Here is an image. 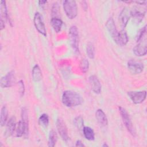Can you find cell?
Masks as SVG:
<instances>
[{"instance_id":"6da1fadb","label":"cell","mask_w":147,"mask_h":147,"mask_svg":"<svg viewBox=\"0 0 147 147\" xmlns=\"http://www.w3.org/2000/svg\"><path fill=\"white\" fill-rule=\"evenodd\" d=\"M61 101L66 107H74L81 105L83 103V98L75 91L65 90L62 94Z\"/></svg>"},{"instance_id":"7a4b0ae2","label":"cell","mask_w":147,"mask_h":147,"mask_svg":"<svg viewBox=\"0 0 147 147\" xmlns=\"http://www.w3.org/2000/svg\"><path fill=\"white\" fill-rule=\"evenodd\" d=\"M69 38L70 41L71 46L76 54L79 53V32L76 26L72 25L70 27L69 30Z\"/></svg>"},{"instance_id":"3957f363","label":"cell","mask_w":147,"mask_h":147,"mask_svg":"<svg viewBox=\"0 0 147 147\" xmlns=\"http://www.w3.org/2000/svg\"><path fill=\"white\" fill-rule=\"evenodd\" d=\"M118 109H119V111L121 114V118L122 119V121L126 129L130 133V134H131L133 136H136V132L134 127L133 126V123L132 122L129 113H127V111L125 108L121 106L119 107Z\"/></svg>"},{"instance_id":"277c9868","label":"cell","mask_w":147,"mask_h":147,"mask_svg":"<svg viewBox=\"0 0 147 147\" xmlns=\"http://www.w3.org/2000/svg\"><path fill=\"white\" fill-rule=\"evenodd\" d=\"M63 9L67 17L70 19H74L78 15V7L76 1L66 0L63 2Z\"/></svg>"},{"instance_id":"5b68a950","label":"cell","mask_w":147,"mask_h":147,"mask_svg":"<svg viewBox=\"0 0 147 147\" xmlns=\"http://www.w3.org/2000/svg\"><path fill=\"white\" fill-rule=\"evenodd\" d=\"M137 44L133 48V52L137 56H145L147 53L146 34L137 41Z\"/></svg>"},{"instance_id":"8992f818","label":"cell","mask_w":147,"mask_h":147,"mask_svg":"<svg viewBox=\"0 0 147 147\" xmlns=\"http://www.w3.org/2000/svg\"><path fill=\"white\" fill-rule=\"evenodd\" d=\"M127 95L133 103L140 104L146 99V91H130L127 92Z\"/></svg>"},{"instance_id":"52a82bcc","label":"cell","mask_w":147,"mask_h":147,"mask_svg":"<svg viewBox=\"0 0 147 147\" xmlns=\"http://www.w3.org/2000/svg\"><path fill=\"white\" fill-rule=\"evenodd\" d=\"M34 25L36 30L44 36H47V30L42 16L39 12H36L33 18Z\"/></svg>"},{"instance_id":"ba28073f","label":"cell","mask_w":147,"mask_h":147,"mask_svg":"<svg viewBox=\"0 0 147 147\" xmlns=\"http://www.w3.org/2000/svg\"><path fill=\"white\" fill-rule=\"evenodd\" d=\"M16 82V75L14 71H10L1 79L0 84L2 88H9L11 87Z\"/></svg>"},{"instance_id":"9c48e42d","label":"cell","mask_w":147,"mask_h":147,"mask_svg":"<svg viewBox=\"0 0 147 147\" xmlns=\"http://www.w3.org/2000/svg\"><path fill=\"white\" fill-rule=\"evenodd\" d=\"M56 127L57 131L61 139L65 142L69 140L68 131L67 126L64 121L61 118H58L56 121Z\"/></svg>"},{"instance_id":"30bf717a","label":"cell","mask_w":147,"mask_h":147,"mask_svg":"<svg viewBox=\"0 0 147 147\" xmlns=\"http://www.w3.org/2000/svg\"><path fill=\"white\" fill-rule=\"evenodd\" d=\"M127 66L130 72L134 75L140 74L143 71L144 68V66L142 63L134 60L128 61Z\"/></svg>"},{"instance_id":"8fae6325","label":"cell","mask_w":147,"mask_h":147,"mask_svg":"<svg viewBox=\"0 0 147 147\" xmlns=\"http://www.w3.org/2000/svg\"><path fill=\"white\" fill-rule=\"evenodd\" d=\"M88 82L92 91L96 94H99L101 92L102 86L99 80L96 75H91L88 78Z\"/></svg>"},{"instance_id":"7c38bea8","label":"cell","mask_w":147,"mask_h":147,"mask_svg":"<svg viewBox=\"0 0 147 147\" xmlns=\"http://www.w3.org/2000/svg\"><path fill=\"white\" fill-rule=\"evenodd\" d=\"M105 25L111 38L115 42L118 34V31L117 30L113 18L111 17L109 18L108 20L106 21Z\"/></svg>"},{"instance_id":"4fadbf2b","label":"cell","mask_w":147,"mask_h":147,"mask_svg":"<svg viewBox=\"0 0 147 147\" xmlns=\"http://www.w3.org/2000/svg\"><path fill=\"white\" fill-rule=\"evenodd\" d=\"M0 12H1V20L0 26L1 30H3L5 27V22L8 20V13L6 2L5 1H1L0 5Z\"/></svg>"},{"instance_id":"5bb4252c","label":"cell","mask_w":147,"mask_h":147,"mask_svg":"<svg viewBox=\"0 0 147 147\" xmlns=\"http://www.w3.org/2000/svg\"><path fill=\"white\" fill-rule=\"evenodd\" d=\"M130 11L129 8L124 7L121 11L119 16V21L122 28H125L131 17Z\"/></svg>"},{"instance_id":"9a60e30c","label":"cell","mask_w":147,"mask_h":147,"mask_svg":"<svg viewBox=\"0 0 147 147\" xmlns=\"http://www.w3.org/2000/svg\"><path fill=\"white\" fill-rule=\"evenodd\" d=\"M95 118L99 125L102 127H105L108 124L107 116L102 109H98L95 112Z\"/></svg>"},{"instance_id":"2e32d148","label":"cell","mask_w":147,"mask_h":147,"mask_svg":"<svg viewBox=\"0 0 147 147\" xmlns=\"http://www.w3.org/2000/svg\"><path fill=\"white\" fill-rule=\"evenodd\" d=\"M16 117L13 116L10 117L9 121L7 122L6 123V127L5 131V135L6 136L8 137L10 136L13 135L15 127L16 126Z\"/></svg>"},{"instance_id":"e0dca14e","label":"cell","mask_w":147,"mask_h":147,"mask_svg":"<svg viewBox=\"0 0 147 147\" xmlns=\"http://www.w3.org/2000/svg\"><path fill=\"white\" fill-rule=\"evenodd\" d=\"M129 41V37L125 30L122 29L118 32V34L115 42L120 46H125Z\"/></svg>"},{"instance_id":"ac0fdd59","label":"cell","mask_w":147,"mask_h":147,"mask_svg":"<svg viewBox=\"0 0 147 147\" xmlns=\"http://www.w3.org/2000/svg\"><path fill=\"white\" fill-rule=\"evenodd\" d=\"M131 17L133 18V21L135 23L139 24L141 22L145 15V11H141L136 9H134L130 11Z\"/></svg>"},{"instance_id":"d6986e66","label":"cell","mask_w":147,"mask_h":147,"mask_svg":"<svg viewBox=\"0 0 147 147\" xmlns=\"http://www.w3.org/2000/svg\"><path fill=\"white\" fill-rule=\"evenodd\" d=\"M51 24L54 31L56 33H59L61 31L63 22L58 17H53L51 20Z\"/></svg>"},{"instance_id":"ffe728a7","label":"cell","mask_w":147,"mask_h":147,"mask_svg":"<svg viewBox=\"0 0 147 147\" xmlns=\"http://www.w3.org/2000/svg\"><path fill=\"white\" fill-rule=\"evenodd\" d=\"M32 76L33 80L36 82H40L42 79V72L38 64H36L33 66L32 72Z\"/></svg>"},{"instance_id":"44dd1931","label":"cell","mask_w":147,"mask_h":147,"mask_svg":"<svg viewBox=\"0 0 147 147\" xmlns=\"http://www.w3.org/2000/svg\"><path fill=\"white\" fill-rule=\"evenodd\" d=\"M8 109L6 105H3L1 109L0 113V124L1 126H5L7 122Z\"/></svg>"},{"instance_id":"7402d4cb","label":"cell","mask_w":147,"mask_h":147,"mask_svg":"<svg viewBox=\"0 0 147 147\" xmlns=\"http://www.w3.org/2000/svg\"><path fill=\"white\" fill-rule=\"evenodd\" d=\"M82 130L84 137L87 140L93 141L95 140V133L91 127L89 126H84Z\"/></svg>"},{"instance_id":"603a6c76","label":"cell","mask_w":147,"mask_h":147,"mask_svg":"<svg viewBox=\"0 0 147 147\" xmlns=\"http://www.w3.org/2000/svg\"><path fill=\"white\" fill-rule=\"evenodd\" d=\"M57 140V135L56 132L52 130L50 131L48 137V146L49 147H53L55 146Z\"/></svg>"},{"instance_id":"cb8c5ba5","label":"cell","mask_w":147,"mask_h":147,"mask_svg":"<svg viewBox=\"0 0 147 147\" xmlns=\"http://www.w3.org/2000/svg\"><path fill=\"white\" fill-rule=\"evenodd\" d=\"M86 53L90 59H94L95 55V49L94 44L92 42H88L87 44L86 47Z\"/></svg>"},{"instance_id":"d4e9b609","label":"cell","mask_w":147,"mask_h":147,"mask_svg":"<svg viewBox=\"0 0 147 147\" xmlns=\"http://www.w3.org/2000/svg\"><path fill=\"white\" fill-rule=\"evenodd\" d=\"M38 122H39V123L42 126H44V127L48 126L49 122L48 115L46 113L42 114L39 117Z\"/></svg>"},{"instance_id":"484cf974","label":"cell","mask_w":147,"mask_h":147,"mask_svg":"<svg viewBox=\"0 0 147 147\" xmlns=\"http://www.w3.org/2000/svg\"><path fill=\"white\" fill-rule=\"evenodd\" d=\"M74 124L75 126L76 127H77L79 129H82L84 125V121H83V118L82 116L79 115L76 117L73 121Z\"/></svg>"},{"instance_id":"4316f807","label":"cell","mask_w":147,"mask_h":147,"mask_svg":"<svg viewBox=\"0 0 147 147\" xmlns=\"http://www.w3.org/2000/svg\"><path fill=\"white\" fill-rule=\"evenodd\" d=\"M90 67V63L87 59H83L80 63V68L83 73H86Z\"/></svg>"},{"instance_id":"83f0119b","label":"cell","mask_w":147,"mask_h":147,"mask_svg":"<svg viewBox=\"0 0 147 147\" xmlns=\"http://www.w3.org/2000/svg\"><path fill=\"white\" fill-rule=\"evenodd\" d=\"M18 86L20 87V95L21 96H22L24 95V92H25V86H24V83L23 80H20L18 82Z\"/></svg>"},{"instance_id":"f1b7e54d","label":"cell","mask_w":147,"mask_h":147,"mask_svg":"<svg viewBox=\"0 0 147 147\" xmlns=\"http://www.w3.org/2000/svg\"><path fill=\"white\" fill-rule=\"evenodd\" d=\"M59 10V6L58 5L57 3H55L53 4L52 9V13L53 14H56L58 13Z\"/></svg>"},{"instance_id":"f546056e","label":"cell","mask_w":147,"mask_h":147,"mask_svg":"<svg viewBox=\"0 0 147 147\" xmlns=\"http://www.w3.org/2000/svg\"><path fill=\"white\" fill-rule=\"evenodd\" d=\"M75 146H76L83 147V146H85V145L80 140H77L76 143H75Z\"/></svg>"},{"instance_id":"4dcf8cb0","label":"cell","mask_w":147,"mask_h":147,"mask_svg":"<svg viewBox=\"0 0 147 147\" xmlns=\"http://www.w3.org/2000/svg\"><path fill=\"white\" fill-rule=\"evenodd\" d=\"M47 1H38V4L41 7L43 8L44 7V6L45 5V4L47 3Z\"/></svg>"},{"instance_id":"1f68e13d","label":"cell","mask_w":147,"mask_h":147,"mask_svg":"<svg viewBox=\"0 0 147 147\" xmlns=\"http://www.w3.org/2000/svg\"><path fill=\"white\" fill-rule=\"evenodd\" d=\"M102 146L103 147H105V146H109V145L106 143V142H105L103 145H102Z\"/></svg>"}]
</instances>
